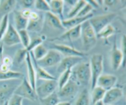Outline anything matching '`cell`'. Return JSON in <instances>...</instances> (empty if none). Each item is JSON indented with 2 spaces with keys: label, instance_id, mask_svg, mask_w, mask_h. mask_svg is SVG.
I'll list each match as a JSON object with an SVG mask.
<instances>
[{
  "label": "cell",
  "instance_id": "6da1fadb",
  "mask_svg": "<svg viewBox=\"0 0 126 105\" xmlns=\"http://www.w3.org/2000/svg\"><path fill=\"white\" fill-rule=\"evenodd\" d=\"M71 79L79 86H87L91 82V72L89 62L82 61L72 69Z\"/></svg>",
  "mask_w": 126,
  "mask_h": 105
},
{
  "label": "cell",
  "instance_id": "7a4b0ae2",
  "mask_svg": "<svg viewBox=\"0 0 126 105\" xmlns=\"http://www.w3.org/2000/svg\"><path fill=\"white\" fill-rule=\"evenodd\" d=\"M81 38H82L83 47L86 51L93 49L97 44V33L90 23L89 20L84 22L81 25Z\"/></svg>",
  "mask_w": 126,
  "mask_h": 105
},
{
  "label": "cell",
  "instance_id": "3957f363",
  "mask_svg": "<svg viewBox=\"0 0 126 105\" xmlns=\"http://www.w3.org/2000/svg\"><path fill=\"white\" fill-rule=\"evenodd\" d=\"M91 72V88L94 89L97 86L98 79L103 75V56L100 54H94L89 61Z\"/></svg>",
  "mask_w": 126,
  "mask_h": 105
},
{
  "label": "cell",
  "instance_id": "277c9868",
  "mask_svg": "<svg viewBox=\"0 0 126 105\" xmlns=\"http://www.w3.org/2000/svg\"><path fill=\"white\" fill-rule=\"evenodd\" d=\"M116 16V14L111 12V13L105 14L100 15L95 17H92L89 20L95 31L97 34L105 27L111 24V23L114 20Z\"/></svg>",
  "mask_w": 126,
  "mask_h": 105
},
{
  "label": "cell",
  "instance_id": "5b68a950",
  "mask_svg": "<svg viewBox=\"0 0 126 105\" xmlns=\"http://www.w3.org/2000/svg\"><path fill=\"white\" fill-rule=\"evenodd\" d=\"M63 58V57L59 52L54 49H51L48 50L44 58L38 61H36L39 66L46 68L59 65Z\"/></svg>",
  "mask_w": 126,
  "mask_h": 105
},
{
  "label": "cell",
  "instance_id": "8992f818",
  "mask_svg": "<svg viewBox=\"0 0 126 105\" xmlns=\"http://www.w3.org/2000/svg\"><path fill=\"white\" fill-rule=\"evenodd\" d=\"M14 93L20 96L23 98H27L32 101H35L38 98L36 91L32 88L30 84L25 77H23L22 82L17 86Z\"/></svg>",
  "mask_w": 126,
  "mask_h": 105
},
{
  "label": "cell",
  "instance_id": "52a82bcc",
  "mask_svg": "<svg viewBox=\"0 0 126 105\" xmlns=\"http://www.w3.org/2000/svg\"><path fill=\"white\" fill-rule=\"evenodd\" d=\"M58 89L57 80L45 81L36 89V93L38 99H43L49 97Z\"/></svg>",
  "mask_w": 126,
  "mask_h": 105
},
{
  "label": "cell",
  "instance_id": "ba28073f",
  "mask_svg": "<svg viewBox=\"0 0 126 105\" xmlns=\"http://www.w3.org/2000/svg\"><path fill=\"white\" fill-rule=\"evenodd\" d=\"M79 85L71 77L70 81L62 89L59 90L57 94L59 98H73L79 90Z\"/></svg>",
  "mask_w": 126,
  "mask_h": 105
},
{
  "label": "cell",
  "instance_id": "9c48e42d",
  "mask_svg": "<svg viewBox=\"0 0 126 105\" xmlns=\"http://www.w3.org/2000/svg\"><path fill=\"white\" fill-rule=\"evenodd\" d=\"M1 41L7 46H12L21 43L18 31L11 23L9 24L7 31Z\"/></svg>",
  "mask_w": 126,
  "mask_h": 105
},
{
  "label": "cell",
  "instance_id": "30bf717a",
  "mask_svg": "<svg viewBox=\"0 0 126 105\" xmlns=\"http://www.w3.org/2000/svg\"><path fill=\"white\" fill-rule=\"evenodd\" d=\"M81 25L72 28L71 29L67 30L62 35L56 38H50L49 39V41H69L73 42L76 40L81 37Z\"/></svg>",
  "mask_w": 126,
  "mask_h": 105
},
{
  "label": "cell",
  "instance_id": "8fae6325",
  "mask_svg": "<svg viewBox=\"0 0 126 105\" xmlns=\"http://www.w3.org/2000/svg\"><path fill=\"white\" fill-rule=\"evenodd\" d=\"M83 57H63L58 65L57 72L62 74L67 70H72L78 64L82 62Z\"/></svg>",
  "mask_w": 126,
  "mask_h": 105
},
{
  "label": "cell",
  "instance_id": "7c38bea8",
  "mask_svg": "<svg viewBox=\"0 0 126 105\" xmlns=\"http://www.w3.org/2000/svg\"><path fill=\"white\" fill-rule=\"evenodd\" d=\"M111 65L113 70L117 71L122 66L123 63V55L120 49L118 47L116 40H114L113 47L111 50L110 54Z\"/></svg>",
  "mask_w": 126,
  "mask_h": 105
},
{
  "label": "cell",
  "instance_id": "4fadbf2b",
  "mask_svg": "<svg viewBox=\"0 0 126 105\" xmlns=\"http://www.w3.org/2000/svg\"><path fill=\"white\" fill-rule=\"evenodd\" d=\"M52 49L59 52L63 55V57H81L84 58L86 56V54H84L82 52L79 51L75 48L67 45H65V44H54Z\"/></svg>",
  "mask_w": 126,
  "mask_h": 105
},
{
  "label": "cell",
  "instance_id": "5bb4252c",
  "mask_svg": "<svg viewBox=\"0 0 126 105\" xmlns=\"http://www.w3.org/2000/svg\"><path fill=\"white\" fill-rule=\"evenodd\" d=\"M124 96V90L120 87H114L106 92L103 100L105 105H113Z\"/></svg>",
  "mask_w": 126,
  "mask_h": 105
},
{
  "label": "cell",
  "instance_id": "9a60e30c",
  "mask_svg": "<svg viewBox=\"0 0 126 105\" xmlns=\"http://www.w3.org/2000/svg\"><path fill=\"white\" fill-rule=\"evenodd\" d=\"M118 81V77L113 75H102L98 79L97 86L102 87L106 91L114 87Z\"/></svg>",
  "mask_w": 126,
  "mask_h": 105
},
{
  "label": "cell",
  "instance_id": "2e32d148",
  "mask_svg": "<svg viewBox=\"0 0 126 105\" xmlns=\"http://www.w3.org/2000/svg\"><path fill=\"white\" fill-rule=\"evenodd\" d=\"M26 65H27V73H28V82L30 84L32 88L36 91V75L35 69H34V65L32 60V57L30 52H28L27 54V57L25 59Z\"/></svg>",
  "mask_w": 126,
  "mask_h": 105
},
{
  "label": "cell",
  "instance_id": "e0dca14e",
  "mask_svg": "<svg viewBox=\"0 0 126 105\" xmlns=\"http://www.w3.org/2000/svg\"><path fill=\"white\" fill-rule=\"evenodd\" d=\"M92 17H94V15L92 13L91 14L89 15L86 16V17H75L71 18H67L66 20H63V28H65V29H71V28H75V27H78V26L81 25L84 22L89 20L90 18H92Z\"/></svg>",
  "mask_w": 126,
  "mask_h": 105
},
{
  "label": "cell",
  "instance_id": "ac0fdd59",
  "mask_svg": "<svg viewBox=\"0 0 126 105\" xmlns=\"http://www.w3.org/2000/svg\"><path fill=\"white\" fill-rule=\"evenodd\" d=\"M44 22H46L49 27L55 30H63L65 29L63 27L61 18L51 12H46L44 15Z\"/></svg>",
  "mask_w": 126,
  "mask_h": 105
},
{
  "label": "cell",
  "instance_id": "d6986e66",
  "mask_svg": "<svg viewBox=\"0 0 126 105\" xmlns=\"http://www.w3.org/2000/svg\"><path fill=\"white\" fill-rule=\"evenodd\" d=\"M31 55H32V60H33V65H34V69H35L36 79L44 80V81L57 80V79L56 77H54L53 75H52L51 74L49 73L48 72V71H47L45 69L41 67V66H39V65H38V63H37L36 60L34 59L33 55H32V53H31Z\"/></svg>",
  "mask_w": 126,
  "mask_h": 105
},
{
  "label": "cell",
  "instance_id": "ffe728a7",
  "mask_svg": "<svg viewBox=\"0 0 126 105\" xmlns=\"http://www.w3.org/2000/svg\"><path fill=\"white\" fill-rule=\"evenodd\" d=\"M14 22L17 31L27 30L28 24V18L22 13V11H14Z\"/></svg>",
  "mask_w": 126,
  "mask_h": 105
},
{
  "label": "cell",
  "instance_id": "44dd1931",
  "mask_svg": "<svg viewBox=\"0 0 126 105\" xmlns=\"http://www.w3.org/2000/svg\"><path fill=\"white\" fill-rule=\"evenodd\" d=\"M44 16L40 15L35 18H29L27 27V31L34 32H39L42 30L44 26Z\"/></svg>",
  "mask_w": 126,
  "mask_h": 105
},
{
  "label": "cell",
  "instance_id": "7402d4cb",
  "mask_svg": "<svg viewBox=\"0 0 126 105\" xmlns=\"http://www.w3.org/2000/svg\"><path fill=\"white\" fill-rule=\"evenodd\" d=\"M50 6V11L52 13L56 15L60 18L63 17V9L65 1L62 0H52L48 1Z\"/></svg>",
  "mask_w": 126,
  "mask_h": 105
},
{
  "label": "cell",
  "instance_id": "603a6c76",
  "mask_svg": "<svg viewBox=\"0 0 126 105\" xmlns=\"http://www.w3.org/2000/svg\"><path fill=\"white\" fill-rule=\"evenodd\" d=\"M17 1L16 0H4L0 2V15L1 18L5 15H9L16 7Z\"/></svg>",
  "mask_w": 126,
  "mask_h": 105
},
{
  "label": "cell",
  "instance_id": "cb8c5ba5",
  "mask_svg": "<svg viewBox=\"0 0 126 105\" xmlns=\"http://www.w3.org/2000/svg\"><path fill=\"white\" fill-rule=\"evenodd\" d=\"M24 75L21 72L8 70L7 71H0V81L12 79H23Z\"/></svg>",
  "mask_w": 126,
  "mask_h": 105
},
{
  "label": "cell",
  "instance_id": "d4e9b609",
  "mask_svg": "<svg viewBox=\"0 0 126 105\" xmlns=\"http://www.w3.org/2000/svg\"><path fill=\"white\" fill-rule=\"evenodd\" d=\"M17 87H4L0 89V105H3L4 103L9 100L14 93Z\"/></svg>",
  "mask_w": 126,
  "mask_h": 105
},
{
  "label": "cell",
  "instance_id": "484cf974",
  "mask_svg": "<svg viewBox=\"0 0 126 105\" xmlns=\"http://www.w3.org/2000/svg\"><path fill=\"white\" fill-rule=\"evenodd\" d=\"M92 97H91L92 105L95 104L100 101H103L107 92L105 90L97 86L92 89Z\"/></svg>",
  "mask_w": 126,
  "mask_h": 105
},
{
  "label": "cell",
  "instance_id": "4316f807",
  "mask_svg": "<svg viewBox=\"0 0 126 105\" xmlns=\"http://www.w3.org/2000/svg\"><path fill=\"white\" fill-rule=\"evenodd\" d=\"M116 28L111 24L108 25L97 34V39H107L115 34Z\"/></svg>",
  "mask_w": 126,
  "mask_h": 105
},
{
  "label": "cell",
  "instance_id": "83f0119b",
  "mask_svg": "<svg viewBox=\"0 0 126 105\" xmlns=\"http://www.w3.org/2000/svg\"><path fill=\"white\" fill-rule=\"evenodd\" d=\"M48 49L43 45V44H39L37 47H36L32 52V55L36 61L41 60L45 57L48 52Z\"/></svg>",
  "mask_w": 126,
  "mask_h": 105
},
{
  "label": "cell",
  "instance_id": "f1b7e54d",
  "mask_svg": "<svg viewBox=\"0 0 126 105\" xmlns=\"http://www.w3.org/2000/svg\"><path fill=\"white\" fill-rule=\"evenodd\" d=\"M86 3H87V1H85V0H79V1H78L77 3L73 7H71L70 11L68 13V18H71L76 17L78 15V14L79 13L81 10L82 9V7L86 5Z\"/></svg>",
  "mask_w": 126,
  "mask_h": 105
},
{
  "label": "cell",
  "instance_id": "f546056e",
  "mask_svg": "<svg viewBox=\"0 0 126 105\" xmlns=\"http://www.w3.org/2000/svg\"><path fill=\"white\" fill-rule=\"evenodd\" d=\"M72 75V70H67L60 74L59 80H57L58 82V89H60L62 88L65 84H66L70 80Z\"/></svg>",
  "mask_w": 126,
  "mask_h": 105
},
{
  "label": "cell",
  "instance_id": "4dcf8cb0",
  "mask_svg": "<svg viewBox=\"0 0 126 105\" xmlns=\"http://www.w3.org/2000/svg\"><path fill=\"white\" fill-rule=\"evenodd\" d=\"M75 105H90L89 93L87 89H84L81 92L75 102Z\"/></svg>",
  "mask_w": 126,
  "mask_h": 105
},
{
  "label": "cell",
  "instance_id": "1f68e13d",
  "mask_svg": "<svg viewBox=\"0 0 126 105\" xmlns=\"http://www.w3.org/2000/svg\"><path fill=\"white\" fill-rule=\"evenodd\" d=\"M39 101L41 105H57L59 102H60V98L57 93L54 92L46 98L39 99Z\"/></svg>",
  "mask_w": 126,
  "mask_h": 105
},
{
  "label": "cell",
  "instance_id": "d6a6232c",
  "mask_svg": "<svg viewBox=\"0 0 126 105\" xmlns=\"http://www.w3.org/2000/svg\"><path fill=\"white\" fill-rule=\"evenodd\" d=\"M9 24V15H5L1 18L0 21V41H1L4 36L6 34Z\"/></svg>",
  "mask_w": 126,
  "mask_h": 105
},
{
  "label": "cell",
  "instance_id": "836d02e7",
  "mask_svg": "<svg viewBox=\"0 0 126 105\" xmlns=\"http://www.w3.org/2000/svg\"><path fill=\"white\" fill-rule=\"evenodd\" d=\"M28 52H29L27 51V49H25V48L17 50L16 55H15L14 60H13V64L14 61H15V63L18 65H22L23 61H25L26 57H27V54Z\"/></svg>",
  "mask_w": 126,
  "mask_h": 105
},
{
  "label": "cell",
  "instance_id": "e575fe53",
  "mask_svg": "<svg viewBox=\"0 0 126 105\" xmlns=\"http://www.w3.org/2000/svg\"><path fill=\"white\" fill-rule=\"evenodd\" d=\"M19 34L20 39L21 43L23 45V47L27 48L29 46L31 42V38L29 35L28 31L27 30H23L18 31Z\"/></svg>",
  "mask_w": 126,
  "mask_h": 105
},
{
  "label": "cell",
  "instance_id": "d590c367",
  "mask_svg": "<svg viewBox=\"0 0 126 105\" xmlns=\"http://www.w3.org/2000/svg\"><path fill=\"white\" fill-rule=\"evenodd\" d=\"M34 7L37 10L42 12H50V9L48 1L45 0H37L34 1Z\"/></svg>",
  "mask_w": 126,
  "mask_h": 105
},
{
  "label": "cell",
  "instance_id": "8d00e7d4",
  "mask_svg": "<svg viewBox=\"0 0 126 105\" xmlns=\"http://www.w3.org/2000/svg\"><path fill=\"white\" fill-rule=\"evenodd\" d=\"M94 10L93 7L87 2L86 4L84 6L82 7V9L81 10V11L79 12V13L78 14V15L76 17H86V16L89 15V14H92V11Z\"/></svg>",
  "mask_w": 126,
  "mask_h": 105
},
{
  "label": "cell",
  "instance_id": "74e56055",
  "mask_svg": "<svg viewBox=\"0 0 126 105\" xmlns=\"http://www.w3.org/2000/svg\"><path fill=\"white\" fill-rule=\"evenodd\" d=\"M44 41V39H43V38L41 37H36V38H33V39H31L30 44L29 46L27 48H26V49L27 50V51L30 52H32L36 47H37L38 45H39V44H43V42Z\"/></svg>",
  "mask_w": 126,
  "mask_h": 105
},
{
  "label": "cell",
  "instance_id": "f35d334b",
  "mask_svg": "<svg viewBox=\"0 0 126 105\" xmlns=\"http://www.w3.org/2000/svg\"><path fill=\"white\" fill-rule=\"evenodd\" d=\"M23 100L22 97L14 93L8 100V105H22Z\"/></svg>",
  "mask_w": 126,
  "mask_h": 105
},
{
  "label": "cell",
  "instance_id": "ab89813d",
  "mask_svg": "<svg viewBox=\"0 0 126 105\" xmlns=\"http://www.w3.org/2000/svg\"><path fill=\"white\" fill-rule=\"evenodd\" d=\"M122 54L123 55V63L122 66L126 67V35H123L121 39V49Z\"/></svg>",
  "mask_w": 126,
  "mask_h": 105
},
{
  "label": "cell",
  "instance_id": "60d3db41",
  "mask_svg": "<svg viewBox=\"0 0 126 105\" xmlns=\"http://www.w3.org/2000/svg\"><path fill=\"white\" fill-rule=\"evenodd\" d=\"M34 1L33 0H21V1H17L20 4V6L23 9V10L30 9L33 6H34Z\"/></svg>",
  "mask_w": 126,
  "mask_h": 105
},
{
  "label": "cell",
  "instance_id": "b9f144b4",
  "mask_svg": "<svg viewBox=\"0 0 126 105\" xmlns=\"http://www.w3.org/2000/svg\"><path fill=\"white\" fill-rule=\"evenodd\" d=\"M1 64L6 65L7 67L10 68L11 67L12 65H13V60L11 59L9 57H6L4 59H2L1 60Z\"/></svg>",
  "mask_w": 126,
  "mask_h": 105
},
{
  "label": "cell",
  "instance_id": "7bdbcfd3",
  "mask_svg": "<svg viewBox=\"0 0 126 105\" xmlns=\"http://www.w3.org/2000/svg\"><path fill=\"white\" fill-rule=\"evenodd\" d=\"M87 2L93 7L94 9L98 8L100 6V4L98 1H87Z\"/></svg>",
  "mask_w": 126,
  "mask_h": 105
},
{
  "label": "cell",
  "instance_id": "ee69618b",
  "mask_svg": "<svg viewBox=\"0 0 126 105\" xmlns=\"http://www.w3.org/2000/svg\"><path fill=\"white\" fill-rule=\"evenodd\" d=\"M116 2H117V1H111H111H109V0H108V1H103V4L105 5L107 7H111V6H113Z\"/></svg>",
  "mask_w": 126,
  "mask_h": 105
},
{
  "label": "cell",
  "instance_id": "f6af8a7d",
  "mask_svg": "<svg viewBox=\"0 0 126 105\" xmlns=\"http://www.w3.org/2000/svg\"><path fill=\"white\" fill-rule=\"evenodd\" d=\"M78 2V0H68V1H65V2H67L70 6L71 7H73Z\"/></svg>",
  "mask_w": 126,
  "mask_h": 105
},
{
  "label": "cell",
  "instance_id": "bcb514c9",
  "mask_svg": "<svg viewBox=\"0 0 126 105\" xmlns=\"http://www.w3.org/2000/svg\"><path fill=\"white\" fill-rule=\"evenodd\" d=\"M57 105H71V103L69 102H60Z\"/></svg>",
  "mask_w": 126,
  "mask_h": 105
},
{
  "label": "cell",
  "instance_id": "7dc6e473",
  "mask_svg": "<svg viewBox=\"0 0 126 105\" xmlns=\"http://www.w3.org/2000/svg\"><path fill=\"white\" fill-rule=\"evenodd\" d=\"M92 105H105V103H103V101H100V102H97V103H95V104H94Z\"/></svg>",
  "mask_w": 126,
  "mask_h": 105
},
{
  "label": "cell",
  "instance_id": "c3c4849f",
  "mask_svg": "<svg viewBox=\"0 0 126 105\" xmlns=\"http://www.w3.org/2000/svg\"><path fill=\"white\" fill-rule=\"evenodd\" d=\"M122 11H123V13H124V14L126 15V7H123V9H122Z\"/></svg>",
  "mask_w": 126,
  "mask_h": 105
},
{
  "label": "cell",
  "instance_id": "681fc988",
  "mask_svg": "<svg viewBox=\"0 0 126 105\" xmlns=\"http://www.w3.org/2000/svg\"><path fill=\"white\" fill-rule=\"evenodd\" d=\"M3 105H8V101H7V102H6V103H4Z\"/></svg>",
  "mask_w": 126,
  "mask_h": 105
},
{
  "label": "cell",
  "instance_id": "f907efd6",
  "mask_svg": "<svg viewBox=\"0 0 126 105\" xmlns=\"http://www.w3.org/2000/svg\"><path fill=\"white\" fill-rule=\"evenodd\" d=\"M124 96H125V98H126V92H125V93H124Z\"/></svg>",
  "mask_w": 126,
  "mask_h": 105
},
{
  "label": "cell",
  "instance_id": "816d5d0a",
  "mask_svg": "<svg viewBox=\"0 0 126 105\" xmlns=\"http://www.w3.org/2000/svg\"></svg>",
  "mask_w": 126,
  "mask_h": 105
},
{
  "label": "cell",
  "instance_id": "f5cc1de1",
  "mask_svg": "<svg viewBox=\"0 0 126 105\" xmlns=\"http://www.w3.org/2000/svg\"><path fill=\"white\" fill-rule=\"evenodd\" d=\"M0 2H1V1H0Z\"/></svg>",
  "mask_w": 126,
  "mask_h": 105
}]
</instances>
